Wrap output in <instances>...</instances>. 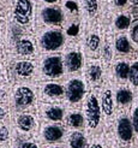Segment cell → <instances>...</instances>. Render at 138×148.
Wrapping results in <instances>:
<instances>
[{
  "label": "cell",
  "mask_w": 138,
  "mask_h": 148,
  "mask_svg": "<svg viewBox=\"0 0 138 148\" xmlns=\"http://www.w3.org/2000/svg\"><path fill=\"white\" fill-rule=\"evenodd\" d=\"M83 113L85 117V132L89 137H96L103 134L105 121L101 110V103L99 94L90 93L86 98Z\"/></svg>",
  "instance_id": "obj_1"
},
{
  "label": "cell",
  "mask_w": 138,
  "mask_h": 148,
  "mask_svg": "<svg viewBox=\"0 0 138 148\" xmlns=\"http://www.w3.org/2000/svg\"><path fill=\"white\" fill-rule=\"evenodd\" d=\"M37 94L30 86H18L13 89L10 99V106L13 113L18 112H31L37 108Z\"/></svg>",
  "instance_id": "obj_2"
},
{
  "label": "cell",
  "mask_w": 138,
  "mask_h": 148,
  "mask_svg": "<svg viewBox=\"0 0 138 148\" xmlns=\"http://www.w3.org/2000/svg\"><path fill=\"white\" fill-rule=\"evenodd\" d=\"M114 132L119 148H135V132L128 111H117Z\"/></svg>",
  "instance_id": "obj_3"
},
{
  "label": "cell",
  "mask_w": 138,
  "mask_h": 148,
  "mask_svg": "<svg viewBox=\"0 0 138 148\" xmlns=\"http://www.w3.org/2000/svg\"><path fill=\"white\" fill-rule=\"evenodd\" d=\"M14 134L23 138H33L39 132V122L33 112H18L12 117Z\"/></svg>",
  "instance_id": "obj_4"
},
{
  "label": "cell",
  "mask_w": 138,
  "mask_h": 148,
  "mask_svg": "<svg viewBox=\"0 0 138 148\" xmlns=\"http://www.w3.org/2000/svg\"><path fill=\"white\" fill-rule=\"evenodd\" d=\"M69 130L63 124L58 123H41L37 132V142L48 145H60L66 142Z\"/></svg>",
  "instance_id": "obj_5"
},
{
  "label": "cell",
  "mask_w": 138,
  "mask_h": 148,
  "mask_svg": "<svg viewBox=\"0 0 138 148\" xmlns=\"http://www.w3.org/2000/svg\"><path fill=\"white\" fill-rule=\"evenodd\" d=\"M86 86L81 78L70 79L65 87V103L71 108H78L83 102H85Z\"/></svg>",
  "instance_id": "obj_6"
},
{
  "label": "cell",
  "mask_w": 138,
  "mask_h": 148,
  "mask_svg": "<svg viewBox=\"0 0 138 148\" xmlns=\"http://www.w3.org/2000/svg\"><path fill=\"white\" fill-rule=\"evenodd\" d=\"M65 116H66V108L61 103L41 102L37 106V117L42 123L63 124Z\"/></svg>",
  "instance_id": "obj_7"
},
{
  "label": "cell",
  "mask_w": 138,
  "mask_h": 148,
  "mask_svg": "<svg viewBox=\"0 0 138 148\" xmlns=\"http://www.w3.org/2000/svg\"><path fill=\"white\" fill-rule=\"evenodd\" d=\"M40 99L46 103H60L65 100V87L60 83L47 82L43 83L40 89Z\"/></svg>",
  "instance_id": "obj_8"
},
{
  "label": "cell",
  "mask_w": 138,
  "mask_h": 148,
  "mask_svg": "<svg viewBox=\"0 0 138 148\" xmlns=\"http://www.w3.org/2000/svg\"><path fill=\"white\" fill-rule=\"evenodd\" d=\"M63 125L69 131L72 130H85V117L83 111L78 108H72L66 111V116Z\"/></svg>",
  "instance_id": "obj_9"
},
{
  "label": "cell",
  "mask_w": 138,
  "mask_h": 148,
  "mask_svg": "<svg viewBox=\"0 0 138 148\" xmlns=\"http://www.w3.org/2000/svg\"><path fill=\"white\" fill-rule=\"evenodd\" d=\"M114 95L117 111H131V107L135 101V95L131 89H128L126 87L119 88L114 93Z\"/></svg>",
  "instance_id": "obj_10"
},
{
  "label": "cell",
  "mask_w": 138,
  "mask_h": 148,
  "mask_svg": "<svg viewBox=\"0 0 138 148\" xmlns=\"http://www.w3.org/2000/svg\"><path fill=\"white\" fill-rule=\"evenodd\" d=\"M43 72L47 77L50 78H58L64 73V66L63 60L60 57L52 56L45 59L43 62Z\"/></svg>",
  "instance_id": "obj_11"
},
{
  "label": "cell",
  "mask_w": 138,
  "mask_h": 148,
  "mask_svg": "<svg viewBox=\"0 0 138 148\" xmlns=\"http://www.w3.org/2000/svg\"><path fill=\"white\" fill-rule=\"evenodd\" d=\"M67 148H89V136L85 131L72 130L67 132L66 137Z\"/></svg>",
  "instance_id": "obj_12"
},
{
  "label": "cell",
  "mask_w": 138,
  "mask_h": 148,
  "mask_svg": "<svg viewBox=\"0 0 138 148\" xmlns=\"http://www.w3.org/2000/svg\"><path fill=\"white\" fill-rule=\"evenodd\" d=\"M64 43V35L60 32H48L41 38V45L45 49L54 51Z\"/></svg>",
  "instance_id": "obj_13"
},
{
  "label": "cell",
  "mask_w": 138,
  "mask_h": 148,
  "mask_svg": "<svg viewBox=\"0 0 138 148\" xmlns=\"http://www.w3.org/2000/svg\"><path fill=\"white\" fill-rule=\"evenodd\" d=\"M33 11V5L30 0H17L16 7H14V16L19 23L24 24L28 23L29 18L31 16Z\"/></svg>",
  "instance_id": "obj_14"
},
{
  "label": "cell",
  "mask_w": 138,
  "mask_h": 148,
  "mask_svg": "<svg viewBox=\"0 0 138 148\" xmlns=\"http://www.w3.org/2000/svg\"><path fill=\"white\" fill-rule=\"evenodd\" d=\"M12 136H13L12 121L0 123V146H11Z\"/></svg>",
  "instance_id": "obj_15"
},
{
  "label": "cell",
  "mask_w": 138,
  "mask_h": 148,
  "mask_svg": "<svg viewBox=\"0 0 138 148\" xmlns=\"http://www.w3.org/2000/svg\"><path fill=\"white\" fill-rule=\"evenodd\" d=\"M10 148H41V147H40V143L36 142L35 140L19 137L18 135L14 134V131H13V136H12Z\"/></svg>",
  "instance_id": "obj_16"
},
{
  "label": "cell",
  "mask_w": 138,
  "mask_h": 148,
  "mask_svg": "<svg viewBox=\"0 0 138 148\" xmlns=\"http://www.w3.org/2000/svg\"><path fill=\"white\" fill-rule=\"evenodd\" d=\"M43 21L48 24H60L63 22V13L60 10L54 9V7H48L42 12Z\"/></svg>",
  "instance_id": "obj_17"
},
{
  "label": "cell",
  "mask_w": 138,
  "mask_h": 148,
  "mask_svg": "<svg viewBox=\"0 0 138 148\" xmlns=\"http://www.w3.org/2000/svg\"><path fill=\"white\" fill-rule=\"evenodd\" d=\"M35 68L31 62H18L14 66V73L22 78L30 77L33 75Z\"/></svg>",
  "instance_id": "obj_18"
},
{
  "label": "cell",
  "mask_w": 138,
  "mask_h": 148,
  "mask_svg": "<svg viewBox=\"0 0 138 148\" xmlns=\"http://www.w3.org/2000/svg\"><path fill=\"white\" fill-rule=\"evenodd\" d=\"M82 63H83L82 54L78 53V52H71V53L66 56V65L71 72L78 71L81 69Z\"/></svg>",
  "instance_id": "obj_19"
},
{
  "label": "cell",
  "mask_w": 138,
  "mask_h": 148,
  "mask_svg": "<svg viewBox=\"0 0 138 148\" xmlns=\"http://www.w3.org/2000/svg\"><path fill=\"white\" fill-rule=\"evenodd\" d=\"M130 116H131V123L135 132V148H137L138 147V99L133 101Z\"/></svg>",
  "instance_id": "obj_20"
},
{
  "label": "cell",
  "mask_w": 138,
  "mask_h": 148,
  "mask_svg": "<svg viewBox=\"0 0 138 148\" xmlns=\"http://www.w3.org/2000/svg\"><path fill=\"white\" fill-rule=\"evenodd\" d=\"M16 49L19 54L22 56H29L34 53L35 51V47H34V43L30 41V40H27V39H23L17 42V46H16Z\"/></svg>",
  "instance_id": "obj_21"
},
{
  "label": "cell",
  "mask_w": 138,
  "mask_h": 148,
  "mask_svg": "<svg viewBox=\"0 0 138 148\" xmlns=\"http://www.w3.org/2000/svg\"><path fill=\"white\" fill-rule=\"evenodd\" d=\"M13 112L11 110L10 103H0V123L12 121Z\"/></svg>",
  "instance_id": "obj_22"
},
{
  "label": "cell",
  "mask_w": 138,
  "mask_h": 148,
  "mask_svg": "<svg viewBox=\"0 0 138 148\" xmlns=\"http://www.w3.org/2000/svg\"><path fill=\"white\" fill-rule=\"evenodd\" d=\"M115 73L119 79H128V76H130V66L127 63H118L117 66H115Z\"/></svg>",
  "instance_id": "obj_23"
},
{
  "label": "cell",
  "mask_w": 138,
  "mask_h": 148,
  "mask_svg": "<svg viewBox=\"0 0 138 148\" xmlns=\"http://www.w3.org/2000/svg\"><path fill=\"white\" fill-rule=\"evenodd\" d=\"M88 73H89V79L91 81V83H99L101 78H102V69L97 65H91Z\"/></svg>",
  "instance_id": "obj_24"
},
{
  "label": "cell",
  "mask_w": 138,
  "mask_h": 148,
  "mask_svg": "<svg viewBox=\"0 0 138 148\" xmlns=\"http://www.w3.org/2000/svg\"><path fill=\"white\" fill-rule=\"evenodd\" d=\"M115 46H117V49L120 53H128L131 51V46H130V42L127 41L126 38H119L115 42Z\"/></svg>",
  "instance_id": "obj_25"
},
{
  "label": "cell",
  "mask_w": 138,
  "mask_h": 148,
  "mask_svg": "<svg viewBox=\"0 0 138 148\" xmlns=\"http://www.w3.org/2000/svg\"><path fill=\"white\" fill-rule=\"evenodd\" d=\"M128 79L131 84L135 88H138V62H136L135 64H132V66L130 68V76Z\"/></svg>",
  "instance_id": "obj_26"
},
{
  "label": "cell",
  "mask_w": 138,
  "mask_h": 148,
  "mask_svg": "<svg viewBox=\"0 0 138 148\" xmlns=\"http://www.w3.org/2000/svg\"><path fill=\"white\" fill-rule=\"evenodd\" d=\"M130 18L127 16H124V14H121V16H119L117 18V21H115V25H117L118 29H126L128 28L130 25Z\"/></svg>",
  "instance_id": "obj_27"
},
{
  "label": "cell",
  "mask_w": 138,
  "mask_h": 148,
  "mask_svg": "<svg viewBox=\"0 0 138 148\" xmlns=\"http://www.w3.org/2000/svg\"><path fill=\"white\" fill-rule=\"evenodd\" d=\"M99 43H100V38L97 35H91L90 36V39L88 41V45H89V48L91 51H95L99 46Z\"/></svg>",
  "instance_id": "obj_28"
},
{
  "label": "cell",
  "mask_w": 138,
  "mask_h": 148,
  "mask_svg": "<svg viewBox=\"0 0 138 148\" xmlns=\"http://www.w3.org/2000/svg\"><path fill=\"white\" fill-rule=\"evenodd\" d=\"M10 95L4 88H0V103H9Z\"/></svg>",
  "instance_id": "obj_29"
},
{
  "label": "cell",
  "mask_w": 138,
  "mask_h": 148,
  "mask_svg": "<svg viewBox=\"0 0 138 148\" xmlns=\"http://www.w3.org/2000/svg\"><path fill=\"white\" fill-rule=\"evenodd\" d=\"M86 7H88V11L90 14L95 13V11L97 9V1L96 0H88V1H86Z\"/></svg>",
  "instance_id": "obj_30"
},
{
  "label": "cell",
  "mask_w": 138,
  "mask_h": 148,
  "mask_svg": "<svg viewBox=\"0 0 138 148\" xmlns=\"http://www.w3.org/2000/svg\"><path fill=\"white\" fill-rule=\"evenodd\" d=\"M131 38L135 42L138 43V23H136L133 27H132V30H131Z\"/></svg>",
  "instance_id": "obj_31"
},
{
  "label": "cell",
  "mask_w": 138,
  "mask_h": 148,
  "mask_svg": "<svg viewBox=\"0 0 138 148\" xmlns=\"http://www.w3.org/2000/svg\"><path fill=\"white\" fill-rule=\"evenodd\" d=\"M43 148H67L66 145L60 143V145H48V146H43Z\"/></svg>",
  "instance_id": "obj_32"
},
{
  "label": "cell",
  "mask_w": 138,
  "mask_h": 148,
  "mask_svg": "<svg viewBox=\"0 0 138 148\" xmlns=\"http://www.w3.org/2000/svg\"><path fill=\"white\" fill-rule=\"evenodd\" d=\"M114 3L117 4L118 6H124L127 3V0H114Z\"/></svg>",
  "instance_id": "obj_33"
},
{
  "label": "cell",
  "mask_w": 138,
  "mask_h": 148,
  "mask_svg": "<svg viewBox=\"0 0 138 148\" xmlns=\"http://www.w3.org/2000/svg\"><path fill=\"white\" fill-rule=\"evenodd\" d=\"M77 30H78V28H77L76 25H75V28H73V27H71V28L69 29V34H70V35L76 34V33H77Z\"/></svg>",
  "instance_id": "obj_34"
},
{
  "label": "cell",
  "mask_w": 138,
  "mask_h": 148,
  "mask_svg": "<svg viewBox=\"0 0 138 148\" xmlns=\"http://www.w3.org/2000/svg\"><path fill=\"white\" fill-rule=\"evenodd\" d=\"M109 148H119V146H118V143H114V145H111Z\"/></svg>",
  "instance_id": "obj_35"
},
{
  "label": "cell",
  "mask_w": 138,
  "mask_h": 148,
  "mask_svg": "<svg viewBox=\"0 0 138 148\" xmlns=\"http://www.w3.org/2000/svg\"><path fill=\"white\" fill-rule=\"evenodd\" d=\"M46 3H49V4H53V3H55V1H58V0H45Z\"/></svg>",
  "instance_id": "obj_36"
},
{
  "label": "cell",
  "mask_w": 138,
  "mask_h": 148,
  "mask_svg": "<svg viewBox=\"0 0 138 148\" xmlns=\"http://www.w3.org/2000/svg\"><path fill=\"white\" fill-rule=\"evenodd\" d=\"M131 3L135 5H138V0H131Z\"/></svg>",
  "instance_id": "obj_37"
},
{
  "label": "cell",
  "mask_w": 138,
  "mask_h": 148,
  "mask_svg": "<svg viewBox=\"0 0 138 148\" xmlns=\"http://www.w3.org/2000/svg\"><path fill=\"white\" fill-rule=\"evenodd\" d=\"M0 148H10V146H0Z\"/></svg>",
  "instance_id": "obj_38"
},
{
  "label": "cell",
  "mask_w": 138,
  "mask_h": 148,
  "mask_svg": "<svg viewBox=\"0 0 138 148\" xmlns=\"http://www.w3.org/2000/svg\"><path fill=\"white\" fill-rule=\"evenodd\" d=\"M137 148H138V147H137Z\"/></svg>",
  "instance_id": "obj_39"
}]
</instances>
